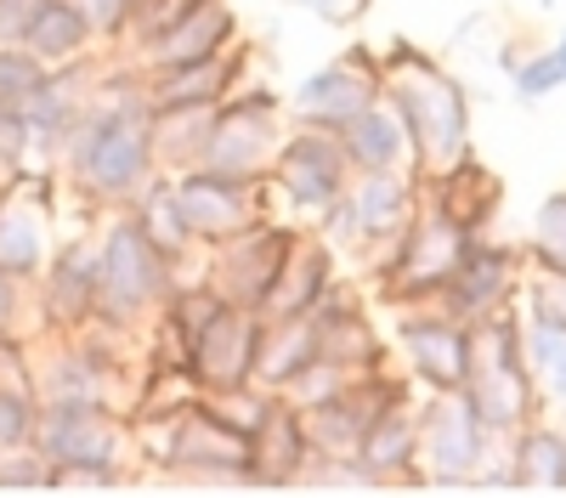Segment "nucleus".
Instances as JSON below:
<instances>
[{
	"label": "nucleus",
	"mask_w": 566,
	"mask_h": 498,
	"mask_svg": "<svg viewBox=\"0 0 566 498\" xmlns=\"http://www.w3.org/2000/svg\"><path fill=\"white\" fill-rule=\"evenodd\" d=\"M125 210L136 215V226H142V233H148V239H154L176 266L199 250V244H193V233H187V215H181V199H176V181H170V176H159V170H154V176L130 193V204H125Z\"/></svg>",
	"instance_id": "29"
},
{
	"label": "nucleus",
	"mask_w": 566,
	"mask_h": 498,
	"mask_svg": "<svg viewBox=\"0 0 566 498\" xmlns=\"http://www.w3.org/2000/svg\"><path fill=\"white\" fill-rule=\"evenodd\" d=\"M45 261H52V244H45V210L7 181L0 188V272H12V278H40Z\"/></svg>",
	"instance_id": "26"
},
{
	"label": "nucleus",
	"mask_w": 566,
	"mask_h": 498,
	"mask_svg": "<svg viewBox=\"0 0 566 498\" xmlns=\"http://www.w3.org/2000/svg\"><path fill=\"white\" fill-rule=\"evenodd\" d=\"M386 97V74H380V52L352 45L335 63H323L317 74H306L290 97V119L295 125H317V130H340L357 108Z\"/></svg>",
	"instance_id": "12"
},
{
	"label": "nucleus",
	"mask_w": 566,
	"mask_h": 498,
	"mask_svg": "<svg viewBox=\"0 0 566 498\" xmlns=\"http://www.w3.org/2000/svg\"><path fill=\"white\" fill-rule=\"evenodd\" d=\"M91 300H97V244L91 239H69L52 261H45L40 278V311L45 324L74 335L91 324Z\"/></svg>",
	"instance_id": "22"
},
{
	"label": "nucleus",
	"mask_w": 566,
	"mask_h": 498,
	"mask_svg": "<svg viewBox=\"0 0 566 498\" xmlns=\"http://www.w3.org/2000/svg\"><path fill=\"white\" fill-rule=\"evenodd\" d=\"M29 385H34V396L40 402H108V391H114V374L108 369H97L74 340L45 362V369H34L29 374Z\"/></svg>",
	"instance_id": "30"
},
{
	"label": "nucleus",
	"mask_w": 566,
	"mask_h": 498,
	"mask_svg": "<svg viewBox=\"0 0 566 498\" xmlns=\"http://www.w3.org/2000/svg\"><path fill=\"white\" fill-rule=\"evenodd\" d=\"M522 272H527V250H515V244H493V239H470L459 272L448 278V289L437 295L442 311H453L459 324H476V317H493L504 306L522 300Z\"/></svg>",
	"instance_id": "14"
},
{
	"label": "nucleus",
	"mask_w": 566,
	"mask_h": 498,
	"mask_svg": "<svg viewBox=\"0 0 566 498\" xmlns=\"http://www.w3.org/2000/svg\"><path fill=\"white\" fill-rule=\"evenodd\" d=\"M352 465L368 487H424L419 481V407L408 396H397L386 414L363 431Z\"/></svg>",
	"instance_id": "17"
},
{
	"label": "nucleus",
	"mask_w": 566,
	"mask_h": 498,
	"mask_svg": "<svg viewBox=\"0 0 566 498\" xmlns=\"http://www.w3.org/2000/svg\"><path fill=\"white\" fill-rule=\"evenodd\" d=\"M397 346L408 357V374L424 391H459L464 385V362H470V324H459L453 311L431 306H402Z\"/></svg>",
	"instance_id": "16"
},
{
	"label": "nucleus",
	"mask_w": 566,
	"mask_h": 498,
	"mask_svg": "<svg viewBox=\"0 0 566 498\" xmlns=\"http://www.w3.org/2000/svg\"><path fill=\"white\" fill-rule=\"evenodd\" d=\"M328 284H335V250H328L317 233H295V244H290V255H283L261 311L266 317H306V311H317Z\"/></svg>",
	"instance_id": "23"
},
{
	"label": "nucleus",
	"mask_w": 566,
	"mask_h": 498,
	"mask_svg": "<svg viewBox=\"0 0 566 498\" xmlns=\"http://www.w3.org/2000/svg\"><path fill=\"white\" fill-rule=\"evenodd\" d=\"M386 74V103L397 108L408 148H413V176H442L470 153V91L419 45L397 40L391 52H380Z\"/></svg>",
	"instance_id": "2"
},
{
	"label": "nucleus",
	"mask_w": 566,
	"mask_h": 498,
	"mask_svg": "<svg viewBox=\"0 0 566 498\" xmlns=\"http://www.w3.org/2000/svg\"><path fill=\"white\" fill-rule=\"evenodd\" d=\"M522 250H527L533 272H560V278H566V188L549 193L533 210V233H527Z\"/></svg>",
	"instance_id": "33"
},
{
	"label": "nucleus",
	"mask_w": 566,
	"mask_h": 498,
	"mask_svg": "<svg viewBox=\"0 0 566 498\" xmlns=\"http://www.w3.org/2000/svg\"><path fill=\"white\" fill-rule=\"evenodd\" d=\"M295 7H301L306 18L328 23V29H346V23H357V18L368 12V0H295Z\"/></svg>",
	"instance_id": "40"
},
{
	"label": "nucleus",
	"mask_w": 566,
	"mask_h": 498,
	"mask_svg": "<svg viewBox=\"0 0 566 498\" xmlns=\"http://www.w3.org/2000/svg\"><path fill=\"white\" fill-rule=\"evenodd\" d=\"M538 7H544V12H555V7H560V0H538Z\"/></svg>",
	"instance_id": "43"
},
{
	"label": "nucleus",
	"mask_w": 566,
	"mask_h": 498,
	"mask_svg": "<svg viewBox=\"0 0 566 498\" xmlns=\"http://www.w3.org/2000/svg\"><path fill=\"white\" fill-rule=\"evenodd\" d=\"M18 295H23V278L0 272V340H18Z\"/></svg>",
	"instance_id": "41"
},
{
	"label": "nucleus",
	"mask_w": 566,
	"mask_h": 498,
	"mask_svg": "<svg viewBox=\"0 0 566 498\" xmlns=\"http://www.w3.org/2000/svg\"><path fill=\"white\" fill-rule=\"evenodd\" d=\"M510 85H515V97H522V103H544V97H555L566 80H560L555 52H533V57H522L510 68Z\"/></svg>",
	"instance_id": "36"
},
{
	"label": "nucleus",
	"mask_w": 566,
	"mask_h": 498,
	"mask_svg": "<svg viewBox=\"0 0 566 498\" xmlns=\"http://www.w3.org/2000/svg\"><path fill=\"white\" fill-rule=\"evenodd\" d=\"M154 170V108L142 97V74H130L119 97L85 103L80 125L69 130V181L85 204H130Z\"/></svg>",
	"instance_id": "1"
},
{
	"label": "nucleus",
	"mask_w": 566,
	"mask_h": 498,
	"mask_svg": "<svg viewBox=\"0 0 566 498\" xmlns=\"http://www.w3.org/2000/svg\"><path fill=\"white\" fill-rule=\"evenodd\" d=\"M522 346H527V369L538 396L566 407V324H533L522 317Z\"/></svg>",
	"instance_id": "32"
},
{
	"label": "nucleus",
	"mask_w": 566,
	"mask_h": 498,
	"mask_svg": "<svg viewBox=\"0 0 566 498\" xmlns=\"http://www.w3.org/2000/svg\"><path fill=\"white\" fill-rule=\"evenodd\" d=\"M199 7V0H136V18H130V45H148L154 34H165L176 18H187V12H193Z\"/></svg>",
	"instance_id": "37"
},
{
	"label": "nucleus",
	"mask_w": 566,
	"mask_h": 498,
	"mask_svg": "<svg viewBox=\"0 0 566 498\" xmlns=\"http://www.w3.org/2000/svg\"><path fill=\"white\" fill-rule=\"evenodd\" d=\"M317 351H323V340H317V317L312 311L306 317H266L261 351H255V385L277 396Z\"/></svg>",
	"instance_id": "27"
},
{
	"label": "nucleus",
	"mask_w": 566,
	"mask_h": 498,
	"mask_svg": "<svg viewBox=\"0 0 566 498\" xmlns=\"http://www.w3.org/2000/svg\"><path fill=\"white\" fill-rule=\"evenodd\" d=\"M549 52H555V63H560V80H566V34H560V40L549 45Z\"/></svg>",
	"instance_id": "42"
},
{
	"label": "nucleus",
	"mask_w": 566,
	"mask_h": 498,
	"mask_svg": "<svg viewBox=\"0 0 566 498\" xmlns=\"http://www.w3.org/2000/svg\"><path fill=\"white\" fill-rule=\"evenodd\" d=\"M91 23H85V12L74 7V0H52V7L40 12V23L29 29V52L45 63V68H63V63H80L85 52H91Z\"/></svg>",
	"instance_id": "31"
},
{
	"label": "nucleus",
	"mask_w": 566,
	"mask_h": 498,
	"mask_svg": "<svg viewBox=\"0 0 566 498\" xmlns=\"http://www.w3.org/2000/svg\"><path fill=\"white\" fill-rule=\"evenodd\" d=\"M266 181H272V193L290 204L295 215L317 221L328 204L352 188V159H346V148H340L335 130L290 125V136L277 142V159H272Z\"/></svg>",
	"instance_id": "9"
},
{
	"label": "nucleus",
	"mask_w": 566,
	"mask_h": 498,
	"mask_svg": "<svg viewBox=\"0 0 566 498\" xmlns=\"http://www.w3.org/2000/svg\"><path fill=\"white\" fill-rule=\"evenodd\" d=\"M176 261L142 233L136 215H114L108 233L97 239V300H91V324L136 329L148 311H165L176 289Z\"/></svg>",
	"instance_id": "4"
},
{
	"label": "nucleus",
	"mask_w": 566,
	"mask_h": 498,
	"mask_svg": "<svg viewBox=\"0 0 566 498\" xmlns=\"http://www.w3.org/2000/svg\"><path fill=\"white\" fill-rule=\"evenodd\" d=\"M493 431L464 391H431L419 407V481L424 487H476L493 465Z\"/></svg>",
	"instance_id": "6"
},
{
	"label": "nucleus",
	"mask_w": 566,
	"mask_h": 498,
	"mask_svg": "<svg viewBox=\"0 0 566 498\" xmlns=\"http://www.w3.org/2000/svg\"><path fill=\"white\" fill-rule=\"evenodd\" d=\"M424 181H431V204H437L442 215H453L464 233H488V221H493L499 204H504L499 170H488L476 153H464L459 165H448L442 176H424Z\"/></svg>",
	"instance_id": "24"
},
{
	"label": "nucleus",
	"mask_w": 566,
	"mask_h": 498,
	"mask_svg": "<svg viewBox=\"0 0 566 498\" xmlns=\"http://www.w3.org/2000/svg\"><path fill=\"white\" fill-rule=\"evenodd\" d=\"M52 0H0V45H23Z\"/></svg>",
	"instance_id": "39"
},
{
	"label": "nucleus",
	"mask_w": 566,
	"mask_h": 498,
	"mask_svg": "<svg viewBox=\"0 0 566 498\" xmlns=\"http://www.w3.org/2000/svg\"><path fill=\"white\" fill-rule=\"evenodd\" d=\"M239 40V12L227 0H199L187 18H176L165 34H154L148 45H136V74H159V68H181V63H199L216 57Z\"/></svg>",
	"instance_id": "20"
},
{
	"label": "nucleus",
	"mask_w": 566,
	"mask_h": 498,
	"mask_svg": "<svg viewBox=\"0 0 566 498\" xmlns=\"http://www.w3.org/2000/svg\"><path fill=\"white\" fill-rule=\"evenodd\" d=\"M170 181H176V199L187 215V233L205 250L239 239L244 226H255L266 215V188H272L266 176H232V170H210V165H187Z\"/></svg>",
	"instance_id": "10"
},
{
	"label": "nucleus",
	"mask_w": 566,
	"mask_h": 498,
	"mask_svg": "<svg viewBox=\"0 0 566 498\" xmlns=\"http://www.w3.org/2000/svg\"><path fill=\"white\" fill-rule=\"evenodd\" d=\"M45 74H52V68H45L29 45H0V108L23 114V103L45 85Z\"/></svg>",
	"instance_id": "34"
},
{
	"label": "nucleus",
	"mask_w": 566,
	"mask_h": 498,
	"mask_svg": "<svg viewBox=\"0 0 566 498\" xmlns=\"http://www.w3.org/2000/svg\"><path fill=\"white\" fill-rule=\"evenodd\" d=\"M244 68H250V45L232 40L227 52H216V57L142 74V97H148L154 114H159V108H216L221 97H232V91H239Z\"/></svg>",
	"instance_id": "18"
},
{
	"label": "nucleus",
	"mask_w": 566,
	"mask_h": 498,
	"mask_svg": "<svg viewBox=\"0 0 566 498\" xmlns=\"http://www.w3.org/2000/svg\"><path fill=\"white\" fill-rule=\"evenodd\" d=\"M470 239L476 233H464L453 215H442L431 199H419L413 221L402 226V239L374 261V272H380V295L391 306H431L448 289V278L459 272Z\"/></svg>",
	"instance_id": "5"
},
{
	"label": "nucleus",
	"mask_w": 566,
	"mask_h": 498,
	"mask_svg": "<svg viewBox=\"0 0 566 498\" xmlns=\"http://www.w3.org/2000/svg\"><path fill=\"white\" fill-rule=\"evenodd\" d=\"M165 470L176 476H193V481H232V487H244L250 476V436L221 420V407L210 396H193L181 407L176 420H165Z\"/></svg>",
	"instance_id": "7"
},
{
	"label": "nucleus",
	"mask_w": 566,
	"mask_h": 498,
	"mask_svg": "<svg viewBox=\"0 0 566 498\" xmlns=\"http://www.w3.org/2000/svg\"><path fill=\"white\" fill-rule=\"evenodd\" d=\"M312 436L290 396H272L261 431L250 436V476L244 487H301V470L312 465Z\"/></svg>",
	"instance_id": "21"
},
{
	"label": "nucleus",
	"mask_w": 566,
	"mask_h": 498,
	"mask_svg": "<svg viewBox=\"0 0 566 498\" xmlns=\"http://www.w3.org/2000/svg\"><path fill=\"white\" fill-rule=\"evenodd\" d=\"M335 136H340V148H346V159H352V176H363V170H413L408 130H402V119H397V108H391L386 97L368 103V108H357Z\"/></svg>",
	"instance_id": "25"
},
{
	"label": "nucleus",
	"mask_w": 566,
	"mask_h": 498,
	"mask_svg": "<svg viewBox=\"0 0 566 498\" xmlns=\"http://www.w3.org/2000/svg\"><path fill=\"white\" fill-rule=\"evenodd\" d=\"M266 311L255 306H221L216 324L199 335V346L187 351V380L199 385V396H227L255 385V351H261Z\"/></svg>",
	"instance_id": "13"
},
{
	"label": "nucleus",
	"mask_w": 566,
	"mask_h": 498,
	"mask_svg": "<svg viewBox=\"0 0 566 498\" xmlns=\"http://www.w3.org/2000/svg\"><path fill=\"white\" fill-rule=\"evenodd\" d=\"M74 7L85 12V23H91L97 40H125L130 18H136V0H74Z\"/></svg>",
	"instance_id": "38"
},
{
	"label": "nucleus",
	"mask_w": 566,
	"mask_h": 498,
	"mask_svg": "<svg viewBox=\"0 0 566 498\" xmlns=\"http://www.w3.org/2000/svg\"><path fill=\"white\" fill-rule=\"evenodd\" d=\"M346 199H352V215H357V244L386 255L402 239V226L413 221L424 193H419L413 170H363V176H352Z\"/></svg>",
	"instance_id": "19"
},
{
	"label": "nucleus",
	"mask_w": 566,
	"mask_h": 498,
	"mask_svg": "<svg viewBox=\"0 0 566 498\" xmlns=\"http://www.w3.org/2000/svg\"><path fill=\"white\" fill-rule=\"evenodd\" d=\"M290 244H295V226L261 215L255 226H244L239 239H227V244L210 250V284L221 289V300L261 311L266 306V289L277 278V266H283V255H290Z\"/></svg>",
	"instance_id": "15"
},
{
	"label": "nucleus",
	"mask_w": 566,
	"mask_h": 498,
	"mask_svg": "<svg viewBox=\"0 0 566 498\" xmlns=\"http://www.w3.org/2000/svg\"><path fill=\"white\" fill-rule=\"evenodd\" d=\"M34 447L52 470H119L125 420L108 402H40Z\"/></svg>",
	"instance_id": "11"
},
{
	"label": "nucleus",
	"mask_w": 566,
	"mask_h": 498,
	"mask_svg": "<svg viewBox=\"0 0 566 498\" xmlns=\"http://www.w3.org/2000/svg\"><path fill=\"white\" fill-rule=\"evenodd\" d=\"M510 476L522 492H566V431L527 420L510 436Z\"/></svg>",
	"instance_id": "28"
},
{
	"label": "nucleus",
	"mask_w": 566,
	"mask_h": 498,
	"mask_svg": "<svg viewBox=\"0 0 566 498\" xmlns=\"http://www.w3.org/2000/svg\"><path fill=\"white\" fill-rule=\"evenodd\" d=\"M470 407L482 414L493 436H515L527 420H538V385L527 369V346H522V311L504 306L493 317L470 324V362H464V385Z\"/></svg>",
	"instance_id": "3"
},
{
	"label": "nucleus",
	"mask_w": 566,
	"mask_h": 498,
	"mask_svg": "<svg viewBox=\"0 0 566 498\" xmlns=\"http://www.w3.org/2000/svg\"><path fill=\"white\" fill-rule=\"evenodd\" d=\"M283 142V103L272 91H232L210 108V130L199 165L232 170V176H266Z\"/></svg>",
	"instance_id": "8"
},
{
	"label": "nucleus",
	"mask_w": 566,
	"mask_h": 498,
	"mask_svg": "<svg viewBox=\"0 0 566 498\" xmlns=\"http://www.w3.org/2000/svg\"><path fill=\"white\" fill-rule=\"evenodd\" d=\"M34 420H40V396L29 380L7 385L0 380V447H29L34 442Z\"/></svg>",
	"instance_id": "35"
}]
</instances>
